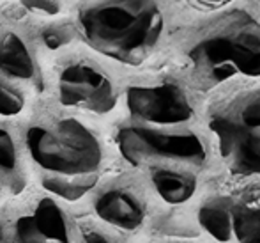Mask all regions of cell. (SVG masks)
Instances as JSON below:
<instances>
[{"instance_id": "4", "label": "cell", "mask_w": 260, "mask_h": 243, "mask_svg": "<svg viewBox=\"0 0 260 243\" xmlns=\"http://www.w3.org/2000/svg\"><path fill=\"white\" fill-rule=\"evenodd\" d=\"M27 146L36 164L53 176H89L103 160L100 139L76 119H62L55 128H28Z\"/></svg>"}, {"instance_id": "10", "label": "cell", "mask_w": 260, "mask_h": 243, "mask_svg": "<svg viewBox=\"0 0 260 243\" xmlns=\"http://www.w3.org/2000/svg\"><path fill=\"white\" fill-rule=\"evenodd\" d=\"M151 183L161 201L172 206L188 202L199 188L197 172L174 167H152Z\"/></svg>"}, {"instance_id": "19", "label": "cell", "mask_w": 260, "mask_h": 243, "mask_svg": "<svg viewBox=\"0 0 260 243\" xmlns=\"http://www.w3.org/2000/svg\"><path fill=\"white\" fill-rule=\"evenodd\" d=\"M43 39H45V43L50 46V48H58V46H62L66 41H68V38H66L62 32H57V31L46 32V34L43 36Z\"/></svg>"}, {"instance_id": "21", "label": "cell", "mask_w": 260, "mask_h": 243, "mask_svg": "<svg viewBox=\"0 0 260 243\" xmlns=\"http://www.w3.org/2000/svg\"><path fill=\"white\" fill-rule=\"evenodd\" d=\"M4 238V231H2V227H0V240Z\"/></svg>"}, {"instance_id": "6", "label": "cell", "mask_w": 260, "mask_h": 243, "mask_svg": "<svg viewBox=\"0 0 260 243\" xmlns=\"http://www.w3.org/2000/svg\"><path fill=\"white\" fill-rule=\"evenodd\" d=\"M126 105L138 124L154 128H184L195 119L188 94L172 82L133 86L126 91Z\"/></svg>"}, {"instance_id": "8", "label": "cell", "mask_w": 260, "mask_h": 243, "mask_svg": "<svg viewBox=\"0 0 260 243\" xmlns=\"http://www.w3.org/2000/svg\"><path fill=\"white\" fill-rule=\"evenodd\" d=\"M94 208L101 220L124 231L138 229L145 219V204L126 188L106 190L96 199Z\"/></svg>"}, {"instance_id": "2", "label": "cell", "mask_w": 260, "mask_h": 243, "mask_svg": "<svg viewBox=\"0 0 260 243\" xmlns=\"http://www.w3.org/2000/svg\"><path fill=\"white\" fill-rule=\"evenodd\" d=\"M82 27L103 53L122 62H138L159 41L163 14L154 0H106L85 11Z\"/></svg>"}, {"instance_id": "5", "label": "cell", "mask_w": 260, "mask_h": 243, "mask_svg": "<svg viewBox=\"0 0 260 243\" xmlns=\"http://www.w3.org/2000/svg\"><path fill=\"white\" fill-rule=\"evenodd\" d=\"M120 154L129 164H154L197 172L207 164V142L191 126L154 128L144 124L126 126L117 133Z\"/></svg>"}, {"instance_id": "13", "label": "cell", "mask_w": 260, "mask_h": 243, "mask_svg": "<svg viewBox=\"0 0 260 243\" xmlns=\"http://www.w3.org/2000/svg\"><path fill=\"white\" fill-rule=\"evenodd\" d=\"M96 183V176H75V178H66V176H48L43 179V186L50 192L68 201H76L85 192H89Z\"/></svg>"}, {"instance_id": "18", "label": "cell", "mask_w": 260, "mask_h": 243, "mask_svg": "<svg viewBox=\"0 0 260 243\" xmlns=\"http://www.w3.org/2000/svg\"><path fill=\"white\" fill-rule=\"evenodd\" d=\"M191 6L199 7V9H207V11H212V9H221V7L229 6L232 0H188Z\"/></svg>"}, {"instance_id": "20", "label": "cell", "mask_w": 260, "mask_h": 243, "mask_svg": "<svg viewBox=\"0 0 260 243\" xmlns=\"http://www.w3.org/2000/svg\"><path fill=\"white\" fill-rule=\"evenodd\" d=\"M83 238H85V243H119L113 241L112 238H108L103 233H98V231H85Z\"/></svg>"}, {"instance_id": "11", "label": "cell", "mask_w": 260, "mask_h": 243, "mask_svg": "<svg viewBox=\"0 0 260 243\" xmlns=\"http://www.w3.org/2000/svg\"><path fill=\"white\" fill-rule=\"evenodd\" d=\"M28 217L38 234L48 243H71V233L64 211L52 199H41L34 213Z\"/></svg>"}, {"instance_id": "12", "label": "cell", "mask_w": 260, "mask_h": 243, "mask_svg": "<svg viewBox=\"0 0 260 243\" xmlns=\"http://www.w3.org/2000/svg\"><path fill=\"white\" fill-rule=\"evenodd\" d=\"M0 69L13 78L27 80L34 75V61L20 36L7 34L0 43Z\"/></svg>"}, {"instance_id": "9", "label": "cell", "mask_w": 260, "mask_h": 243, "mask_svg": "<svg viewBox=\"0 0 260 243\" xmlns=\"http://www.w3.org/2000/svg\"><path fill=\"white\" fill-rule=\"evenodd\" d=\"M219 202L225 213V243H260V194Z\"/></svg>"}, {"instance_id": "17", "label": "cell", "mask_w": 260, "mask_h": 243, "mask_svg": "<svg viewBox=\"0 0 260 243\" xmlns=\"http://www.w3.org/2000/svg\"><path fill=\"white\" fill-rule=\"evenodd\" d=\"M27 7L36 11H43V13L53 14L58 11V4L55 0H21Z\"/></svg>"}, {"instance_id": "3", "label": "cell", "mask_w": 260, "mask_h": 243, "mask_svg": "<svg viewBox=\"0 0 260 243\" xmlns=\"http://www.w3.org/2000/svg\"><path fill=\"white\" fill-rule=\"evenodd\" d=\"M207 128L230 172L260 178V89L212 110Z\"/></svg>"}, {"instance_id": "16", "label": "cell", "mask_w": 260, "mask_h": 243, "mask_svg": "<svg viewBox=\"0 0 260 243\" xmlns=\"http://www.w3.org/2000/svg\"><path fill=\"white\" fill-rule=\"evenodd\" d=\"M16 234L21 243H48L45 238H41L38 234V231L34 229L28 215L20 217V219L16 220Z\"/></svg>"}, {"instance_id": "22", "label": "cell", "mask_w": 260, "mask_h": 243, "mask_svg": "<svg viewBox=\"0 0 260 243\" xmlns=\"http://www.w3.org/2000/svg\"><path fill=\"white\" fill-rule=\"evenodd\" d=\"M257 4H258V7H260V0H257Z\"/></svg>"}, {"instance_id": "15", "label": "cell", "mask_w": 260, "mask_h": 243, "mask_svg": "<svg viewBox=\"0 0 260 243\" xmlns=\"http://www.w3.org/2000/svg\"><path fill=\"white\" fill-rule=\"evenodd\" d=\"M23 109V98L11 87L0 84V116H16Z\"/></svg>"}, {"instance_id": "7", "label": "cell", "mask_w": 260, "mask_h": 243, "mask_svg": "<svg viewBox=\"0 0 260 243\" xmlns=\"http://www.w3.org/2000/svg\"><path fill=\"white\" fill-rule=\"evenodd\" d=\"M58 96L64 105L80 106L98 114L110 112L117 103L112 80L85 62L71 64L60 73Z\"/></svg>"}, {"instance_id": "14", "label": "cell", "mask_w": 260, "mask_h": 243, "mask_svg": "<svg viewBox=\"0 0 260 243\" xmlns=\"http://www.w3.org/2000/svg\"><path fill=\"white\" fill-rule=\"evenodd\" d=\"M18 165L16 146L13 142V137L7 133L4 128H0V171L14 172Z\"/></svg>"}, {"instance_id": "1", "label": "cell", "mask_w": 260, "mask_h": 243, "mask_svg": "<svg viewBox=\"0 0 260 243\" xmlns=\"http://www.w3.org/2000/svg\"><path fill=\"white\" fill-rule=\"evenodd\" d=\"M186 61L199 80L218 86L260 76V25L246 13H230L193 38Z\"/></svg>"}]
</instances>
